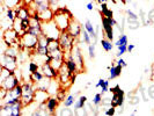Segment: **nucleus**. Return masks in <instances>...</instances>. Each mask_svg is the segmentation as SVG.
Wrapping results in <instances>:
<instances>
[{
	"instance_id": "obj_1",
	"label": "nucleus",
	"mask_w": 154,
	"mask_h": 116,
	"mask_svg": "<svg viewBox=\"0 0 154 116\" xmlns=\"http://www.w3.org/2000/svg\"><path fill=\"white\" fill-rule=\"evenodd\" d=\"M72 20H73L72 14L66 7H59L54 11V21L62 31L67 30V28H69V23H71Z\"/></svg>"
},
{
	"instance_id": "obj_2",
	"label": "nucleus",
	"mask_w": 154,
	"mask_h": 116,
	"mask_svg": "<svg viewBox=\"0 0 154 116\" xmlns=\"http://www.w3.org/2000/svg\"><path fill=\"white\" fill-rule=\"evenodd\" d=\"M23 92L21 96V102H22L23 107H28L31 103L35 102V92H36V87L35 84L29 81H26L22 84Z\"/></svg>"
},
{
	"instance_id": "obj_3",
	"label": "nucleus",
	"mask_w": 154,
	"mask_h": 116,
	"mask_svg": "<svg viewBox=\"0 0 154 116\" xmlns=\"http://www.w3.org/2000/svg\"><path fill=\"white\" fill-rule=\"evenodd\" d=\"M38 43V37L37 36H34L29 33H24L21 39H20V43H19V49L20 51L22 50H28V51H32L36 49Z\"/></svg>"
},
{
	"instance_id": "obj_4",
	"label": "nucleus",
	"mask_w": 154,
	"mask_h": 116,
	"mask_svg": "<svg viewBox=\"0 0 154 116\" xmlns=\"http://www.w3.org/2000/svg\"><path fill=\"white\" fill-rule=\"evenodd\" d=\"M23 105L21 100L14 105H1L0 106V115L1 116H20L22 115Z\"/></svg>"
},
{
	"instance_id": "obj_5",
	"label": "nucleus",
	"mask_w": 154,
	"mask_h": 116,
	"mask_svg": "<svg viewBox=\"0 0 154 116\" xmlns=\"http://www.w3.org/2000/svg\"><path fill=\"white\" fill-rule=\"evenodd\" d=\"M20 39H21V36L13 27L4 30L2 33V41L7 46H19Z\"/></svg>"
},
{
	"instance_id": "obj_6",
	"label": "nucleus",
	"mask_w": 154,
	"mask_h": 116,
	"mask_svg": "<svg viewBox=\"0 0 154 116\" xmlns=\"http://www.w3.org/2000/svg\"><path fill=\"white\" fill-rule=\"evenodd\" d=\"M58 41H59V44H60V48H62L63 51L65 54H69L71 50L75 45L77 39H74L73 36H71L67 31H62V34H60Z\"/></svg>"
},
{
	"instance_id": "obj_7",
	"label": "nucleus",
	"mask_w": 154,
	"mask_h": 116,
	"mask_svg": "<svg viewBox=\"0 0 154 116\" xmlns=\"http://www.w3.org/2000/svg\"><path fill=\"white\" fill-rule=\"evenodd\" d=\"M58 72H59L58 81H59L60 86H62L63 88H65V89H69V87L73 85V83H72V76L73 74L69 72V70L65 65V63H64V65H63L62 67L58 70Z\"/></svg>"
},
{
	"instance_id": "obj_8",
	"label": "nucleus",
	"mask_w": 154,
	"mask_h": 116,
	"mask_svg": "<svg viewBox=\"0 0 154 116\" xmlns=\"http://www.w3.org/2000/svg\"><path fill=\"white\" fill-rule=\"evenodd\" d=\"M42 28H43V34L45 35L48 39H58L62 30L58 28V26L56 24L54 20L52 21H49V22L42 23Z\"/></svg>"
},
{
	"instance_id": "obj_9",
	"label": "nucleus",
	"mask_w": 154,
	"mask_h": 116,
	"mask_svg": "<svg viewBox=\"0 0 154 116\" xmlns=\"http://www.w3.org/2000/svg\"><path fill=\"white\" fill-rule=\"evenodd\" d=\"M69 56L75 61V63L78 64V72H84L85 71V59H84V56L81 54V50L78 44L74 45V48L71 50Z\"/></svg>"
},
{
	"instance_id": "obj_10",
	"label": "nucleus",
	"mask_w": 154,
	"mask_h": 116,
	"mask_svg": "<svg viewBox=\"0 0 154 116\" xmlns=\"http://www.w3.org/2000/svg\"><path fill=\"white\" fill-rule=\"evenodd\" d=\"M17 58L19 57H14V56L2 52V55H1V66L11 70V71H15V70H17Z\"/></svg>"
},
{
	"instance_id": "obj_11",
	"label": "nucleus",
	"mask_w": 154,
	"mask_h": 116,
	"mask_svg": "<svg viewBox=\"0 0 154 116\" xmlns=\"http://www.w3.org/2000/svg\"><path fill=\"white\" fill-rule=\"evenodd\" d=\"M19 84H20V79H19V76L15 73V71H14L9 77L6 78L2 83H0V87H4L7 91H11V89H14Z\"/></svg>"
},
{
	"instance_id": "obj_12",
	"label": "nucleus",
	"mask_w": 154,
	"mask_h": 116,
	"mask_svg": "<svg viewBox=\"0 0 154 116\" xmlns=\"http://www.w3.org/2000/svg\"><path fill=\"white\" fill-rule=\"evenodd\" d=\"M101 20H102V28H103V33L106 37L110 41H114V29H112L114 24L111 23V20L104 16H101Z\"/></svg>"
},
{
	"instance_id": "obj_13",
	"label": "nucleus",
	"mask_w": 154,
	"mask_h": 116,
	"mask_svg": "<svg viewBox=\"0 0 154 116\" xmlns=\"http://www.w3.org/2000/svg\"><path fill=\"white\" fill-rule=\"evenodd\" d=\"M41 71L43 72V74L48 78H51V79H58V74H59V72H58V70H56L50 64L49 62H45L43 63L42 65H41Z\"/></svg>"
},
{
	"instance_id": "obj_14",
	"label": "nucleus",
	"mask_w": 154,
	"mask_h": 116,
	"mask_svg": "<svg viewBox=\"0 0 154 116\" xmlns=\"http://www.w3.org/2000/svg\"><path fill=\"white\" fill-rule=\"evenodd\" d=\"M124 100H125V93L123 89L118 88L115 93H112V96H111V106L114 107H124Z\"/></svg>"
},
{
	"instance_id": "obj_15",
	"label": "nucleus",
	"mask_w": 154,
	"mask_h": 116,
	"mask_svg": "<svg viewBox=\"0 0 154 116\" xmlns=\"http://www.w3.org/2000/svg\"><path fill=\"white\" fill-rule=\"evenodd\" d=\"M67 33H69L71 36H73L74 39H79L80 35H81V31H82V26L78 22L77 20H72L71 23H69V28H67Z\"/></svg>"
},
{
	"instance_id": "obj_16",
	"label": "nucleus",
	"mask_w": 154,
	"mask_h": 116,
	"mask_svg": "<svg viewBox=\"0 0 154 116\" xmlns=\"http://www.w3.org/2000/svg\"><path fill=\"white\" fill-rule=\"evenodd\" d=\"M46 107L49 109V111L51 113V115H56V111L58 109V106L60 103V101L57 99L56 95H50V98L46 100Z\"/></svg>"
},
{
	"instance_id": "obj_17",
	"label": "nucleus",
	"mask_w": 154,
	"mask_h": 116,
	"mask_svg": "<svg viewBox=\"0 0 154 116\" xmlns=\"http://www.w3.org/2000/svg\"><path fill=\"white\" fill-rule=\"evenodd\" d=\"M37 15H38L39 20H41V22L42 23L49 22V21H52V20H54V11L50 7V8H48V9H45V11H43V12L37 13Z\"/></svg>"
},
{
	"instance_id": "obj_18",
	"label": "nucleus",
	"mask_w": 154,
	"mask_h": 116,
	"mask_svg": "<svg viewBox=\"0 0 154 116\" xmlns=\"http://www.w3.org/2000/svg\"><path fill=\"white\" fill-rule=\"evenodd\" d=\"M30 5H32L36 12L39 13V12H43L48 8H50V2L49 0H32V2H30Z\"/></svg>"
},
{
	"instance_id": "obj_19",
	"label": "nucleus",
	"mask_w": 154,
	"mask_h": 116,
	"mask_svg": "<svg viewBox=\"0 0 154 116\" xmlns=\"http://www.w3.org/2000/svg\"><path fill=\"white\" fill-rule=\"evenodd\" d=\"M116 62L111 63V66L109 67V79H116V78L121 77L122 74V66L115 64Z\"/></svg>"
},
{
	"instance_id": "obj_20",
	"label": "nucleus",
	"mask_w": 154,
	"mask_h": 116,
	"mask_svg": "<svg viewBox=\"0 0 154 116\" xmlns=\"http://www.w3.org/2000/svg\"><path fill=\"white\" fill-rule=\"evenodd\" d=\"M50 98V93L48 91H41V89H36L35 92V102L36 103H43L46 102V100Z\"/></svg>"
},
{
	"instance_id": "obj_21",
	"label": "nucleus",
	"mask_w": 154,
	"mask_h": 116,
	"mask_svg": "<svg viewBox=\"0 0 154 116\" xmlns=\"http://www.w3.org/2000/svg\"><path fill=\"white\" fill-rule=\"evenodd\" d=\"M51 81H52V79H51V78L44 77L42 80H39L38 83H36V84H35V87H36V89L48 91V89H49V87H50V85H51Z\"/></svg>"
},
{
	"instance_id": "obj_22",
	"label": "nucleus",
	"mask_w": 154,
	"mask_h": 116,
	"mask_svg": "<svg viewBox=\"0 0 154 116\" xmlns=\"http://www.w3.org/2000/svg\"><path fill=\"white\" fill-rule=\"evenodd\" d=\"M84 28L89 33V35H91V37H92V39H93V43H96V41H97V33H96V29L94 28L93 23L91 22L89 20H87L85 22Z\"/></svg>"
},
{
	"instance_id": "obj_23",
	"label": "nucleus",
	"mask_w": 154,
	"mask_h": 116,
	"mask_svg": "<svg viewBox=\"0 0 154 116\" xmlns=\"http://www.w3.org/2000/svg\"><path fill=\"white\" fill-rule=\"evenodd\" d=\"M100 8H101L100 9L101 16H104V17H107V19H112V17H114V12L108 8L107 2H106V4H101Z\"/></svg>"
},
{
	"instance_id": "obj_24",
	"label": "nucleus",
	"mask_w": 154,
	"mask_h": 116,
	"mask_svg": "<svg viewBox=\"0 0 154 116\" xmlns=\"http://www.w3.org/2000/svg\"><path fill=\"white\" fill-rule=\"evenodd\" d=\"M86 103H87V96H85V95H80L77 100H75L74 105H73L74 111H77V110H79V109H81V108H85Z\"/></svg>"
},
{
	"instance_id": "obj_25",
	"label": "nucleus",
	"mask_w": 154,
	"mask_h": 116,
	"mask_svg": "<svg viewBox=\"0 0 154 116\" xmlns=\"http://www.w3.org/2000/svg\"><path fill=\"white\" fill-rule=\"evenodd\" d=\"M2 1V6L6 8H11V9H15L20 4H21V1L22 0H1Z\"/></svg>"
},
{
	"instance_id": "obj_26",
	"label": "nucleus",
	"mask_w": 154,
	"mask_h": 116,
	"mask_svg": "<svg viewBox=\"0 0 154 116\" xmlns=\"http://www.w3.org/2000/svg\"><path fill=\"white\" fill-rule=\"evenodd\" d=\"M12 27H13V28L19 33V35H20V36H22L23 34H24L23 28H22V19H20L19 16H16V19L13 21V26H12Z\"/></svg>"
},
{
	"instance_id": "obj_27",
	"label": "nucleus",
	"mask_w": 154,
	"mask_h": 116,
	"mask_svg": "<svg viewBox=\"0 0 154 116\" xmlns=\"http://www.w3.org/2000/svg\"><path fill=\"white\" fill-rule=\"evenodd\" d=\"M44 77H45V76L43 74V72H42L41 70H38V71H36V72L30 73V76H29V80H30L31 83L36 84V83H38L39 80H42Z\"/></svg>"
},
{
	"instance_id": "obj_28",
	"label": "nucleus",
	"mask_w": 154,
	"mask_h": 116,
	"mask_svg": "<svg viewBox=\"0 0 154 116\" xmlns=\"http://www.w3.org/2000/svg\"><path fill=\"white\" fill-rule=\"evenodd\" d=\"M59 48H60V44H59V41L58 39H49V41H48V50H49V52L54 51V50H57Z\"/></svg>"
},
{
	"instance_id": "obj_29",
	"label": "nucleus",
	"mask_w": 154,
	"mask_h": 116,
	"mask_svg": "<svg viewBox=\"0 0 154 116\" xmlns=\"http://www.w3.org/2000/svg\"><path fill=\"white\" fill-rule=\"evenodd\" d=\"M101 45H102V48L104 49V51H107V52L111 51V50L114 49V44H112V41L108 39L107 37H104V39H101Z\"/></svg>"
},
{
	"instance_id": "obj_30",
	"label": "nucleus",
	"mask_w": 154,
	"mask_h": 116,
	"mask_svg": "<svg viewBox=\"0 0 154 116\" xmlns=\"http://www.w3.org/2000/svg\"><path fill=\"white\" fill-rule=\"evenodd\" d=\"M80 37H81V42L82 43H85L87 45H89V44H92V37H91V35H89V33L86 30L85 28H82V31H81V35H80Z\"/></svg>"
},
{
	"instance_id": "obj_31",
	"label": "nucleus",
	"mask_w": 154,
	"mask_h": 116,
	"mask_svg": "<svg viewBox=\"0 0 154 116\" xmlns=\"http://www.w3.org/2000/svg\"><path fill=\"white\" fill-rule=\"evenodd\" d=\"M75 95L74 94H69L67 96H66V99L64 100V102H63V106H65V107H72L73 105H74V102H75Z\"/></svg>"
},
{
	"instance_id": "obj_32",
	"label": "nucleus",
	"mask_w": 154,
	"mask_h": 116,
	"mask_svg": "<svg viewBox=\"0 0 154 116\" xmlns=\"http://www.w3.org/2000/svg\"><path fill=\"white\" fill-rule=\"evenodd\" d=\"M128 44H129V39H128V36H126L124 33H122V34L119 35L118 39L115 42V45L119 46V45H128Z\"/></svg>"
},
{
	"instance_id": "obj_33",
	"label": "nucleus",
	"mask_w": 154,
	"mask_h": 116,
	"mask_svg": "<svg viewBox=\"0 0 154 116\" xmlns=\"http://www.w3.org/2000/svg\"><path fill=\"white\" fill-rule=\"evenodd\" d=\"M14 71H11V70L6 69V67H4V66H1V72H0V83H2L6 78H8L12 73H13Z\"/></svg>"
},
{
	"instance_id": "obj_34",
	"label": "nucleus",
	"mask_w": 154,
	"mask_h": 116,
	"mask_svg": "<svg viewBox=\"0 0 154 116\" xmlns=\"http://www.w3.org/2000/svg\"><path fill=\"white\" fill-rule=\"evenodd\" d=\"M102 99H103V94L102 93H96L94 95V98H93L92 103L95 107H100L101 105H102Z\"/></svg>"
},
{
	"instance_id": "obj_35",
	"label": "nucleus",
	"mask_w": 154,
	"mask_h": 116,
	"mask_svg": "<svg viewBox=\"0 0 154 116\" xmlns=\"http://www.w3.org/2000/svg\"><path fill=\"white\" fill-rule=\"evenodd\" d=\"M5 17L8 19L9 21H14L16 19V11L15 9H11V8H7L6 9V13H5Z\"/></svg>"
},
{
	"instance_id": "obj_36",
	"label": "nucleus",
	"mask_w": 154,
	"mask_h": 116,
	"mask_svg": "<svg viewBox=\"0 0 154 116\" xmlns=\"http://www.w3.org/2000/svg\"><path fill=\"white\" fill-rule=\"evenodd\" d=\"M57 114L60 116H73V115H75V111H72V110L69 109V107H65V106H64V108L60 109Z\"/></svg>"
},
{
	"instance_id": "obj_37",
	"label": "nucleus",
	"mask_w": 154,
	"mask_h": 116,
	"mask_svg": "<svg viewBox=\"0 0 154 116\" xmlns=\"http://www.w3.org/2000/svg\"><path fill=\"white\" fill-rule=\"evenodd\" d=\"M66 92H67V89H65V88H63V87H60V89L57 92V94H56V96H57V99L60 101V102H64V100L66 99Z\"/></svg>"
},
{
	"instance_id": "obj_38",
	"label": "nucleus",
	"mask_w": 154,
	"mask_h": 116,
	"mask_svg": "<svg viewBox=\"0 0 154 116\" xmlns=\"http://www.w3.org/2000/svg\"><path fill=\"white\" fill-rule=\"evenodd\" d=\"M128 22V28L130 30H137L139 27H140V21L137 20V21H130V20H126Z\"/></svg>"
},
{
	"instance_id": "obj_39",
	"label": "nucleus",
	"mask_w": 154,
	"mask_h": 116,
	"mask_svg": "<svg viewBox=\"0 0 154 116\" xmlns=\"http://www.w3.org/2000/svg\"><path fill=\"white\" fill-rule=\"evenodd\" d=\"M41 69V65H39L38 63H36L35 61H31L29 62V65H28V71L32 73V72H36V71H38Z\"/></svg>"
},
{
	"instance_id": "obj_40",
	"label": "nucleus",
	"mask_w": 154,
	"mask_h": 116,
	"mask_svg": "<svg viewBox=\"0 0 154 116\" xmlns=\"http://www.w3.org/2000/svg\"><path fill=\"white\" fill-rule=\"evenodd\" d=\"M140 20L143 21V26H149V24H152L151 20L148 19L147 14L144 13V11H143V9H140Z\"/></svg>"
},
{
	"instance_id": "obj_41",
	"label": "nucleus",
	"mask_w": 154,
	"mask_h": 116,
	"mask_svg": "<svg viewBox=\"0 0 154 116\" xmlns=\"http://www.w3.org/2000/svg\"><path fill=\"white\" fill-rule=\"evenodd\" d=\"M126 20H130V21H137V20H139L138 15L133 12V11H131V9H126Z\"/></svg>"
},
{
	"instance_id": "obj_42",
	"label": "nucleus",
	"mask_w": 154,
	"mask_h": 116,
	"mask_svg": "<svg viewBox=\"0 0 154 116\" xmlns=\"http://www.w3.org/2000/svg\"><path fill=\"white\" fill-rule=\"evenodd\" d=\"M117 48H118V51H117V54H116L117 57H122L125 52H128V45H119V46H117Z\"/></svg>"
},
{
	"instance_id": "obj_43",
	"label": "nucleus",
	"mask_w": 154,
	"mask_h": 116,
	"mask_svg": "<svg viewBox=\"0 0 154 116\" xmlns=\"http://www.w3.org/2000/svg\"><path fill=\"white\" fill-rule=\"evenodd\" d=\"M88 54H89V57L92 59L95 58V43H92L88 45Z\"/></svg>"
},
{
	"instance_id": "obj_44",
	"label": "nucleus",
	"mask_w": 154,
	"mask_h": 116,
	"mask_svg": "<svg viewBox=\"0 0 154 116\" xmlns=\"http://www.w3.org/2000/svg\"><path fill=\"white\" fill-rule=\"evenodd\" d=\"M104 85H109V80L100 78V79H99V81H97V83H96V85H95V88H101L102 86H104Z\"/></svg>"
},
{
	"instance_id": "obj_45",
	"label": "nucleus",
	"mask_w": 154,
	"mask_h": 116,
	"mask_svg": "<svg viewBox=\"0 0 154 116\" xmlns=\"http://www.w3.org/2000/svg\"><path fill=\"white\" fill-rule=\"evenodd\" d=\"M115 114H116V107H114V106H109L104 110V115H115Z\"/></svg>"
},
{
	"instance_id": "obj_46",
	"label": "nucleus",
	"mask_w": 154,
	"mask_h": 116,
	"mask_svg": "<svg viewBox=\"0 0 154 116\" xmlns=\"http://www.w3.org/2000/svg\"><path fill=\"white\" fill-rule=\"evenodd\" d=\"M129 96H130V95H129ZM129 102H130V105H133V106L138 105V103H139V96H138V95H131V96H130V100H129Z\"/></svg>"
},
{
	"instance_id": "obj_47",
	"label": "nucleus",
	"mask_w": 154,
	"mask_h": 116,
	"mask_svg": "<svg viewBox=\"0 0 154 116\" xmlns=\"http://www.w3.org/2000/svg\"><path fill=\"white\" fill-rule=\"evenodd\" d=\"M59 1H60V0H49V2H50V7L52 8L54 11H56L57 8H59V7H58Z\"/></svg>"
},
{
	"instance_id": "obj_48",
	"label": "nucleus",
	"mask_w": 154,
	"mask_h": 116,
	"mask_svg": "<svg viewBox=\"0 0 154 116\" xmlns=\"http://www.w3.org/2000/svg\"><path fill=\"white\" fill-rule=\"evenodd\" d=\"M140 93H141V95H143V99H144V101H148V99H149V95H148L147 89L143 88V87H140Z\"/></svg>"
},
{
	"instance_id": "obj_49",
	"label": "nucleus",
	"mask_w": 154,
	"mask_h": 116,
	"mask_svg": "<svg viewBox=\"0 0 154 116\" xmlns=\"http://www.w3.org/2000/svg\"><path fill=\"white\" fill-rule=\"evenodd\" d=\"M147 92H148V95H149V98L154 100V84L148 86V88H147Z\"/></svg>"
},
{
	"instance_id": "obj_50",
	"label": "nucleus",
	"mask_w": 154,
	"mask_h": 116,
	"mask_svg": "<svg viewBox=\"0 0 154 116\" xmlns=\"http://www.w3.org/2000/svg\"><path fill=\"white\" fill-rule=\"evenodd\" d=\"M116 64H117V65H121L122 67H126V66H128V64H126V62L124 61V59L122 58V57H118V59L116 61Z\"/></svg>"
},
{
	"instance_id": "obj_51",
	"label": "nucleus",
	"mask_w": 154,
	"mask_h": 116,
	"mask_svg": "<svg viewBox=\"0 0 154 116\" xmlns=\"http://www.w3.org/2000/svg\"><path fill=\"white\" fill-rule=\"evenodd\" d=\"M147 16H148V19L151 20L152 24H154V8L153 9H151V11L147 13Z\"/></svg>"
},
{
	"instance_id": "obj_52",
	"label": "nucleus",
	"mask_w": 154,
	"mask_h": 116,
	"mask_svg": "<svg viewBox=\"0 0 154 116\" xmlns=\"http://www.w3.org/2000/svg\"><path fill=\"white\" fill-rule=\"evenodd\" d=\"M109 92V85H104L101 87V93L102 94H106V93Z\"/></svg>"
},
{
	"instance_id": "obj_53",
	"label": "nucleus",
	"mask_w": 154,
	"mask_h": 116,
	"mask_svg": "<svg viewBox=\"0 0 154 116\" xmlns=\"http://www.w3.org/2000/svg\"><path fill=\"white\" fill-rule=\"evenodd\" d=\"M134 48H136L134 44H128V52H130V54H131L132 51L134 50Z\"/></svg>"
},
{
	"instance_id": "obj_54",
	"label": "nucleus",
	"mask_w": 154,
	"mask_h": 116,
	"mask_svg": "<svg viewBox=\"0 0 154 116\" xmlns=\"http://www.w3.org/2000/svg\"><path fill=\"white\" fill-rule=\"evenodd\" d=\"M87 9H88V11H91V12L94 9V5H93V2H88V4H87Z\"/></svg>"
},
{
	"instance_id": "obj_55",
	"label": "nucleus",
	"mask_w": 154,
	"mask_h": 116,
	"mask_svg": "<svg viewBox=\"0 0 154 116\" xmlns=\"http://www.w3.org/2000/svg\"><path fill=\"white\" fill-rule=\"evenodd\" d=\"M96 1H97V4H99V5H101V4H106V2H108L109 0H96ZM112 1L115 2V0H112Z\"/></svg>"
},
{
	"instance_id": "obj_56",
	"label": "nucleus",
	"mask_w": 154,
	"mask_h": 116,
	"mask_svg": "<svg viewBox=\"0 0 154 116\" xmlns=\"http://www.w3.org/2000/svg\"><path fill=\"white\" fill-rule=\"evenodd\" d=\"M151 79L154 80V64H153V66H152V76H151Z\"/></svg>"
},
{
	"instance_id": "obj_57",
	"label": "nucleus",
	"mask_w": 154,
	"mask_h": 116,
	"mask_svg": "<svg viewBox=\"0 0 154 116\" xmlns=\"http://www.w3.org/2000/svg\"><path fill=\"white\" fill-rule=\"evenodd\" d=\"M137 114H138V111H137V110H134V111L132 113V115H137Z\"/></svg>"
},
{
	"instance_id": "obj_58",
	"label": "nucleus",
	"mask_w": 154,
	"mask_h": 116,
	"mask_svg": "<svg viewBox=\"0 0 154 116\" xmlns=\"http://www.w3.org/2000/svg\"><path fill=\"white\" fill-rule=\"evenodd\" d=\"M148 72H149V70L147 69V67H145V73H146V74H147V73H148Z\"/></svg>"
},
{
	"instance_id": "obj_59",
	"label": "nucleus",
	"mask_w": 154,
	"mask_h": 116,
	"mask_svg": "<svg viewBox=\"0 0 154 116\" xmlns=\"http://www.w3.org/2000/svg\"><path fill=\"white\" fill-rule=\"evenodd\" d=\"M22 1H27V0H22Z\"/></svg>"
}]
</instances>
